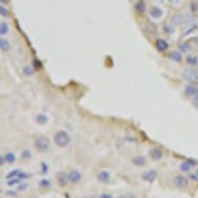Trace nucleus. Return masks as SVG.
<instances>
[{"label": "nucleus", "mask_w": 198, "mask_h": 198, "mask_svg": "<svg viewBox=\"0 0 198 198\" xmlns=\"http://www.w3.org/2000/svg\"><path fill=\"white\" fill-rule=\"evenodd\" d=\"M34 147L39 153H49L51 151V140L45 136H38L34 140Z\"/></svg>", "instance_id": "nucleus-1"}, {"label": "nucleus", "mask_w": 198, "mask_h": 198, "mask_svg": "<svg viewBox=\"0 0 198 198\" xmlns=\"http://www.w3.org/2000/svg\"><path fill=\"white\" fill-rule=\"evenodd\" d=\"M53 143L58 148H66L67 145L71 143V137H70V135L65 131H57L53 136Z\"/></svg>", "instance_id": "nucleus-2"}, {"label": "nucleus", "mask_w": 198, "mask_h": 198, "mask_svg": "<svg viewBox=\"0 0 198 198\" xmlns=\"http://www.w3.org/2000/svg\"><path fill=\"white\" fill-rule=\"evenodd\" d=\"M184 93H185L186 97L192 98L193 104L198 106V87L197 86H194V84H186L184 87Z\"/></svg>", "instance_id": "nucleus-3"}, {"label": "nucleus", "mask_w": 198, "mask_h": 198, "mask_svg": "<svg viewBox=\"0 0 198 198\" xmlns=\"http://www.w3.org/2000/svg\"><path fill=\"white\" fill-rule=\"evenodd\" d=\"M173 185L179 189H186L189 186V177L184 176V175H176L173 177Z\"/></svg>", "instance_id": "nucleus-4"}, {"label": "nucleus", "mask_w": 198, "mask_h": 198, "mask_svg": "<svg viewBox=\"0 0 198 198\" xmlns=\"http://www.w3.org/2000/svg\"><path fill=\"white\" fill-rule=\"evenodd\" d=\"M157 177H158V172L154 168H150V170H147L141 173V179L147 183H153Z\"/></svg>", "instance_id": "nucleus-5"}, {"label": "nucleus", "mask_w": 198, "mask_h": 198, "mask_svg": "<svg viewBox=\"0 0 198 198\" xmlns=\"http://www.w3.org/2000/svg\"><path fill=\"white\" fill-rule=\"evenodd\" d=\"M56 181L60 186H66L70 180H69V173H65L63 171H60L56 173Z\"/></svg>", "instance_id": "nucleus-6"}, {"label": "nucleus", "mask_w": 198, "mask_h": 198, "mask_svg": "<svg viewBox=\"0 0 198 198\" xmlns=\"http://www.w3.org/2000/svg\"><path fill=\"white\" fill-rule=\"evenodd\" d=\"M163 157V151L161 148H150L149 149V158L151 161H161Z\"/></svg>", "instance_id": "nucleus-7"}, {"label": "nucleus", "mask_w": 198, "mask_h": 198, "mask_svg": "<svg viewBox=\"0 0 198 198\" xmlns=\"http://www.w3.org/2000/svg\"><path fill=\"white\" fill-rule=\"evenodd\" d=\"M96 177H97V181H100L102 184H108L110 183V172L109 171H100L97 175H96Z\"/></svg>", "instance_id": "nucleus-8"}, {"label": "nucleus", "mask_w": 198, "mask_h": 198, "mask_svg": "<svg viewBox=\"0 0 198 198\" xmlns=\"http://www.w3.org/2000/svg\"><path fill=\"white\" fill-rule=\"evenodd\" d=\"M69 180H70V183L77 184L82 180V173L79 171H77V170H71L69 172Z\"/></svg>", "instance_id": "nucleus-9"}, {"label": "nucleus", "mask_w": 198, "mask_h": 198, "mask_svg": "<svg viewBox=\"0 0 198 198\" xmlns=\"http://www.w3.org/2000/svg\"><path fill=\"white\" fill-rule=\"evenodd\" d=\"M155 48L158 49V51H161V52L167 51V48H168V43H167V40L162 39V38L157 39V40H155Z\"/></svg>", "instance_id": "nucleus-10"}, {"label": "nucleus", "mask_w": 198, "mask_h": 198, "mask_svg": "<svg viewBox=\"0 0 198 198\" xmlns=\"http://www.w3.org/2000/svg\"><path fill=\"white\" fill-rule=\"evenodd\" d=\"M149 13H150V16L153 17V18H161V17L163 16V10L159 7H155V5H154V7L150 8Z\"/></svg>", "instance_id": "nucleus-11"}, {"label": "nucleus", "mask_w": 198, "mask_h": 198, "mask_svg": "<svg viewBox=\"0 0 198 198\" xmlns=\"http://www.w3.org/2000/svg\"><path fill=\"white\" fill-rule=\"evenodd\" d=\"M145 158L143 155H136V157H133L132 158V165L133 166H137V167H143V166H145Z\"/></svg>", "instance_id": "nucleus-12"}, {"label": "nucleus", "mask_w": 198, "mask_h": 198, "mask_svg": "<svg viewBox=\"0 0 198 198\" xmlns=\"http://www.w3.org/2000/svg\"><path fill=\"white\" fill-rule=\"evenodd\" d=\"M186 63L190 66H197L198 65V56L196 55H189V56H186Z\"/></svg>", "instance_id": "nucleus-13"}, {"label": "nucleus", "mask_w": 198, "mask_h": 198, "mask_svg": "<svg viewBox=\"0 0 198 198\" xmlns=\"http://www.w3.org/2000/svg\"><path fill=\"white\" fill-rule=\"evenodd\" d=\"M22 73H23L25 77H32V75L35 74V70H34V67L31 65H25L22 67Z\"/></svg>", "instance_id": "nucleus-14"}, {"label": "nucleus", "mask_w": 198, "mask_h": 198, "mask_svg": "<svg viewBox=\"0 0 198 198\" xmlns=\"http://www.w3.org/2000/svg\"><path fill=\"white\" fill-rule=\"evenodd\" d=\"M170 58L172 61H175V62H180L183 60V53L180 51H173L172 53L170 55Z\"/></svg>", "instance_id": "nucleus-15"}, {"label": "nucleus", "mask_w": 198, "mask_h": 198, "mask_svg": "<svg viewBox=\"0 0 198 198\" xmlns=\"http://www.w3.org/2000/svg\"><path fill=\"white\" fill-rule=\"evenodd\" d=\"M8 32H9V23L3 21L0 23V34H2V36H5Z\"/></svg>", "instance_id": "nucleus-16"}, {"label": "nucleus", "mask_w": 198, "mask_h": 198, "mask_svg": "<svg viewBox=\"0 0 198 198\" xmlns=\"http://www.w3.org/2000/svg\"><path fill=\"white\" fill-rule=\"evenodd\" d=\"M0 48H2L3 52H8V51H10V43L7 39L2 38V40H0Z\"/></svg>", "instance_id": "nucleus-17"}, {"label": "nucleus", "mask_w": 198, "mask_h": 198, "mask_svg": "<svg viewBox=\"0 0 198 198\" xmlns=\"http://www.w3.org/2000/svg\"><path fill=\"white\" fill-rule=\"evenodd\" d=\"M22 171L20 170V168H14V170H12L10 172H8L7 173V176H5V179H13V177H18L20 176V173H21Z\"/></svg>", "instance_id": "nucleus-18"}, {"label": "nucleus", "mask_w": 198, "mask_h": 198, "mask_svg": "<svg viewBox=\"0 0 198 198\" xmlns=\"http://www.w3.org/2000/svg\"><path fill=\"white\" fill-rule=\"evenodd\" d=\"M135 9L139 12V13H144V12L147 10V7H145L144 0H140V2H137V3H136V5H135Z\"/></svg>", "instance_id": "nucleus-19"}, {"label": "nucleus", "mask_w": 198, "mask_h": 198, "mask_svg": "<svg viewBox=\"0 0 198 198\" xmlns=\"http://www.w3.org/2000/svg\"><path fill=\"white\" fill-rule=\"evenodd\" d=\"M190 168H192V165H190L188 161H184V162L180 163V171H183V172H189Z\"/></svg>", "instance_id": "nucleus-20"}, {"label": "nucleus", "mask_w": 198, "mask_h": 198, "mask_svg": "<svg viewBox=\"0 0 198 198\" xmlns=\"http://www.w3.org/2000/svg\"><path fill=\"white\" fill-rule=\"evenodd\" d=\"M183 21H184V18H183L181 14H173V16L171 17V22L173 23L175 26H176V25H180V23H181Z\"/></svg>", "instance_id": "nucleus-21"}, {"label": "nucleus", "mask_w": 198, "mask_h": 198, "mask_svg": "<svg viewBox=\"0 0 198 198\" xmlns=\"http://www.w3.org/2000/svg\"><path fill=\"white\" fill-rule=\"evenodd\" d=\"M48 122V116L45 114H38L36 115V123L38 124H45Z\"/></svg>", "instance_id": "nucleus-22"}, {"label": "nucleus", "mask_w": 198, "mask_h": 198, "mask_svg": "<svg viewBox=\"0 0 198 198\" xmlns=\"http://www.w3.org/2000/svg\"><path fill=\"white\" fill-rule=\"evenodd\" d=\"M5 159H7V163H9V165H12V163L16 162V154L12 153V151H8L7 154H5Z\"/></svg>", "instance_id": "nucleus-23"}, {"label": "nucleus", "mask_w": 198, "mask_h": 198, "mask_svg": "<svg viewBox=\"0 0 198 198\" xmlns=\"http://www.w3.org/2000/svg\"><path fill=\"white\" fill-rule=\"evenodd\" d=\"M22 183V180L20 177H13V179H8L7 180V184L9 186H13V185H20Z\"/></svg>", "instance_id": "nucleus-24"}, {"label": "nucleus", "mask_w": 198, "mask_h": 198, "mask_svg": "<svg viewBox=\"0 0 198 198\" xmlns=\"http://www.w3.org/2000/svg\"><path fill=\"white\" fill-rule=\"evenodd\" d=\"M39 185L42 186V188H49V186L52 185V181H51L49 179H42L39 181Z\"/></svg>", "instance_id": "nucleus-25"}, {"label": "nucleus", "mask_w": 198, "mask_h": 198, "mask_svg": "<svg viewBox=\"0 0 198 198\" xmlns=\"http://www.w3.org/2000/svg\"><path fill=\"white\" fill-rule=\"evenodd\" d=\"M21 157H22L23 159H30L31 157H32L30 149H23V150H22V153H21Z\"/></svg>", "instance_id": "nucleus-26"}, {"label": "nucleus", "mask_w": 198, "mask_h": 198, "mask_svg": "<svg viewBox=\"0 0 198 198\" xmlns=\"http://www.w3.org/2000/svg\"><path fill=\"white\" fill-rule=\"evenodd\" d=\"M190 51V47L188 43H183V44H180V52H184V53H186V52H189Z\"/></svg>", "instance_id": "nucleus-27"}, {"label": "nucleus", "mask_w": 198, "mask_h": 198, "mask_svg": "<svg viewBox=\"0 0 198 198\" xmlns=\"http://www.w3.org/2000/svg\"><path fill=\"white\" fill-rule=\"evenodd\" d=\"M0 14H2V17H8V14H9V12H8L7 8H5L4 4L0 5Z\"/></svg>", "instance_id": "nucleus-28"}, {"label": "nucleus", "mask_w": 198, "mask_h": 198, "mask_svg": "<svg viewBox=\"0 0 198 198\" xmlns=\"http://www.w3.org/2000/svg\"><path fill=\"white\" fill-rule=\"evenodd\" d=\"M21 180H22V181H23V180H26V179H30L31 177V173H26V172H21L20 173V176H18Z\"/></svg>", "instance_id": "nucleus-29"}, {"label": "nucleus", "mask_w": 198, "mask_h": 198, "mask_svg": "<svg viewBox=\"0 0 198 198\" xmlns=\"http://www.w3.org/2000/svg\"><path fill=\"white\" fill-rule=\"evenodd\" d=\"M40 166H42V172H43V173H47V172H48V170H49V167L47 166V165H45L44 162H42V163H40Z\"/></svg>", "instance_id": "nucleus-30"}, {"label": "nucleus", "mask_w": 198, "mask_h": 198, "mask_svg": "<svg viewBox=\"0 0 198 198\" xmlns=\"http://www.w3.org/2000/svg\"><path fill=\"white\" fill-rule=\"evenodd\" d=\"M190 180H193V181H197L198 183V170L194 173H190Z\"/></svg>", "instance_id": "nucleus-31"}, {"label": "nucleus", "mask_w": 198, "mask_h": 198, "mask_svg": "<svg viewBox=\"0 0 198 198\" xmlns=\"http://www.w3.org/2000/svg\"><path fill=\"white\" fill-rule=\"evenodd\" d=\"M98 198H114V197L112 194H109V193H102V194L98 196Z\"/></svg>", "instance_id": "nucleus-32"}, {"label": "nucleus", "mask_w": 198, "mask_h": 198, "mask_svg": "<svg viewBox=\"0 0 198 198\" xmlns=\"http://www.w3.org/2000/svg\"><path fill=\"white\" fill-rule=\"evenodd\" d=\"M27 186H29L27 184H22V183H21V184L18 185V192H22V190H25V189L27 188Z\"/></svg>", "instance_id": "nucleus-33"}, {"label": "nucleus", "mask_w": 198, "mask_h": 198, "mask_svg": "<svg viewBox=\"0 0 198 198\" xmlns=\"http://www.w3.org/2000/svg\"><path fill=\"white\" fill-rule=\"evenodd\" d=\"M186 161H188L192 166H197V165H198V162H197L196 159H192V158H189V159H186Z\"/></svg>", "instance_id": "nucleus-34"}, {"label": "nucleus", "mask_w": 198, "mask_h": 198, "mask_svg": "<svg viewBox=\"0 0 198 198\" xmlns=\"http://www.w3.org/2000/svg\"><path fill=\"white\" fill-rule=\"evenodd\" d=\"M7 194H9V196H16L17 193H16L14 190H8V192H7Z\"/></svg>", "instance_id": "nucleus-35"}, {"label": "nucleus", "mask_w": 198, "mask_h": 198, "mask_svg": "<svg viewBox=\"0 0 198 198\" xmlns=\"http://www.w3.org/2000/svg\"><path fill=\"white\" fill-rule=\"evenodd\" d=\"M194 44H196V45L198 47V35H197V36L194 38Z\"/></svg>", "instance_id": "nucleus-36"}, {"label": "nucleus", "mask_w": 198, "mask_h": 198, "mask_svg": "<svg viewBox=\"0 0 198 198\" xmlns=\"http://www.w3.org/2000/svg\"><path fill=\"white\" fill-rule=\"evenodd\" d=\"M9 0H2V4H5V3H8Z\"/></svg>", "instance_id": "nucleus-37"}, {"label": "nucleus", "mask_w": 198, "mask_h": 198, "mask_svg": "<svg viewBox=\"0 0 198 198\" xmlns=\"http://www.w3.org/2000/svg\"><path fill=\"white\" fill-rule=\"evenodd\" d=\"M2 198H4V197H2Z\"/></svg>", "instance_id": "nucleus-38"}]
</instances>
